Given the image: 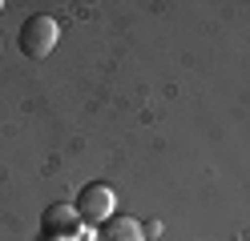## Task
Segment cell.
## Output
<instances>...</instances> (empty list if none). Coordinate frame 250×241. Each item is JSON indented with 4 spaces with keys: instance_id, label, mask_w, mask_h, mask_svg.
I'll use <instances>...</instances> for the list:
<instances>
[{
    "instance_id": "6da1fadb",
    "label": "cell",
    "mask_w": 250,
    "mask_h": 241,
    "mask_svg": "<svg viewBox=\"0 0 250 241\" xmlns=\"http://www.w3.org/2000/svg\"><path fill=\"white\" fill-rule=\"evenodd\" d=\"M89 225L81 221V213H77V205H49L41 213V237L44 241H85Z\"/></svg>"
},
{
    "instance_id": "7a4b0ae2",
    "label": "cell",
    "mask_w": 250,
    "mask_h": 241,
    "mask_svg": "<svg viewBox=\"0 0 250 241\" xmlns=\"http://www.w3.org/2000/svg\"><path fill=\"white\" fill-rule=\"evenodd\" d=\"M77 213H81L85 225H105L109 217H117V193L113 185H105V181H89L81 193H77Z\"/></svg>"
},
{
    "instance_id": "3957f363",
    "label": "cell",
    "mask_w": 250,
    "mask_h": 241,
    "mask_svg": "<svg viewBox=\"0 0 250 241\" xmlns=\"http://www.w3.org/2000/svg\"><path fill=\"white\" fill-rule=\"evenodd\" d=\"M57 40H61V28H57L53 16H44V12L28 16V20L21 24V53L28 60H44L57 48Z\"/></svg>"
},
{
    "instance_id": "277c9868",
    "label": "cell",
    "mask_w": 250,
    "mask_h": 241,
    "mask_svg": "<svg viewBox=\"0 0 250 241\" xmlns=\"http://www.w3.org/2000/svg\"><path fill=\"white\" fill-rule=\"evenodd\" d=\"M89 241H146V225L117 213L105 225H97V233H89Z\"/></svg>"
},
{
    "instance_id": "5b68a950",
    "label": "cell",
    "mask_w": 250,
    "mask_h": 241,
    "mask_svg": "<svg viewBox=\"0 0 250 241\" xmlns=\"http://www.w3.org/2000/svg\"><path fill=\"white\" fill-rule=\"evenodd\" d=\"M0 12H4V4H0Z\"/></svg>"
},
{
    "instance_id": "8992f818",
    "label": "cell",
    "mask_w": 250,
    "mask_h": 241,
    "mask_svg": "<svg viewBox=\"0 0 250 241\" xmlns=\"http://www.w3.org/2000/svg\"><path fill=\"white\" fill-rule=\"evenodd\" d=\"M41 241H44V237H41Z\"/></svg>"
}]
</instances>
